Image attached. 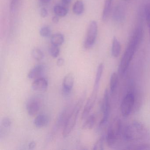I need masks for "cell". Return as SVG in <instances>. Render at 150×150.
Listing matches in <instances>:
<instances>
[{
  "mask_svg": "<svg viewBox=\"0 0 150 150\" xmlns=\"http://www.w3.org/2000/svg\"><path fill=\"white\" fill-rule=\"evenodd\" d=\"M143 36L142 28H137L134 31L120 61L118 67V73L120 76H123L127 71L133 56L142 42Z\"/></svg>",
  "mask_w": 150,
  "mask_h": 150,
  "instance_id": "1",
  "label": "cell"
},
{
  "mask_svg": "<svg viewBox=\"0 0 150 150\" xmlns=\"http://www.w3.org/2000/svg\"><path fill=\"white\" fill-rule=\"evenodd\" d=\"M148 132L144 125L139 121H134L127 125L123 132V137L129 142L139 141L147 138Z\"/></svg>",
  "mask_w": 150,
  "mask_h": 150,
  "instance_id": "2",
  "label": "cell"
},
{
  "mask_svg": "<svg viewBox=\"0 0 150 150\" xmlns=\"http://www.w3.org/2000/svg\"><path fill=\"white\" fill-rule=\"evenodd\" d=\"M85 95H83L75 104L74 108L69 114L64 126L62 135L64 138L68 137L71 133L77 122V117L84 102Z\"/></svg>",
  "mask_w": 150,
  "mask_h": 150,
  "instance_id": "3",
  "label": "cell"
},
{
  "mask_svg": "<svg viewBox=\"0 0 150 150\" xmlns=\"http://www.w3.org/2000/svg\"><path fill=\"white\" fill-rule=\"evenodd\" d=\"M121 122L120 119L116 118L110 125L106 137V142L109 146H115L121 133Z\"/></svg>",
  "mask_w": 150,
  "mask_h": 150,
  "instance_id": "4",
  "label": "cell"
},
{
  "mask_svg": "<svg viewBox=\"0 0 150 150\" xmlns=\"http://www.w3.org/2000/svg\"><path fill=\"white\" fill-rule=\"evenodd\" d=\"M135 102V96L134 93L129 91L124 97L120 107L121 114L123 117H128L130 115L134 107Z\"/></svg>",
  "mask_w": 150,
  "mask_h": 150,
  "instance_id": "5",
  "label": "cell"
},
{
  "mask_svg": "<svg viewBox=\"0 0 150 150\" xmlns=\"http://www.w3.org/2000/svg\"><path fill=\"white\" fill-rule=\"evenodd\" d=\"M97 23L95 21H92L88 25L86 36L84 42V47L86 49H90L94 45L97 38Z\"/></svg>",
  "mask_w": 150,
  "mask_h": 150,
  "instance_id": "6",
  "label": "cell"
},
{
  "mask_svg": "<svg viewBox=\"0 0 150 150\" xmlns=\"http://www.w3.org/2000/svg\"><path fill=\"white\" fill-rule=\"evenodd\" d=\"M110 103L109 92L108 89L105 90L102 103L103 117L99 123V127H102L107 124L110 114Z\"/></svg>",
  "mask_w": 150,
  "mask_h": 150,
  "instance_id": "7",
  "label": "cell"
},
{
  "mask_svg": "<svg viewBox=\"0 0 150 150\" xmlns=\"http://www.w3.org/2000/svg\"><path fill=\"white\" fill-rule=\"evenodd\" d=\"M98 91H99V88H93V92L88 100L83 110L82 116H81V119L82 120H84L87 117L90 111L93 108L97 99Z\"/></svg>",
  "mask_w": 150,
  "mask_h": 150,
  "instance_id": "8",
  "label": "cell"
},
{
  "mask_svg": "<svg viewBox=\"0 0 150 150\" xmlns=\"http://www.w3.org/2000/svg\"><path fill=\"white\" fill-rule=\"evenodd\" d=\"M74 78L73 74H68L65 76L63 82V91L65 95H68L71 92L74 84Z\"/></svg>",
  "mask_w": 150,
  "mask_h": 150,
  "instance_id": "9",
  "label": "cell"
},
{
  "mask_svg": "<svg viewBox=\"0 0 150 150\" xmlns=\"http://www.w3.org/2000/svg\"><path fill=\"white\" fill-rule=\"evenodd\" d=\"M48 87V80L42 77L35 79L32 85V89L38 92H44L47 89Z\"/></svg>",
  "mask_w": 150,
  "mask_h": 150,
  "instance_id": "10",
  "label": "cell"
},
{
  "mask_svg": "<svg viewBox=\"0 0 150 150\" xmlns=\"http://www.w3.org/2000/svg\"><path fill=\"white\" fill-rule=\"evenodd\" d=\"M68 115L69 114H68V109L67 108H65L64 109L62 110V112L60 113L58 117L52 132H53V134H52V135L51 137L56 134V132L59 130V128H61L63 125L64 126Z\"/></svg>",
  "mask_w": 150,
  "mask_h": 150,
  "instance_id": "11",
  "label": "cell"
},
{
  "mask_svg": "<svg viewBox=\"0 0 150 150\" xmlns=\"http://www.w3.org/2000/svg\"><path fill=\"white\" fill-rule=\"evenodd\" d=\"M40 108V103L36 99L30 100L27 104V110L28 114L31 116L36 115L39 111Z\"/></svg>",
  "mask_w": 150,
  "mask_h": 150,
  "instance_id": "12",
  "label": "cell"
},
{
  "mask_svg": "<svg viewBox=\"0 0 150 150\" xmlns=\"http://www.w3.org/2000/svg\"><path fill=\"white\" fill-rule=\"evenodd\" d=\"M44 67L42 65H36L30 71L28 74V78L30 79L35 80L42 77L44 72Z\"/></svg>",
  "mask_w": 150,
  "mask_h": 150,
  "instance_id": "13",
  "label": "cell"
},
{
  "mask_svg": "<svg viewBox=\"0 0 150 150\" xmlns=\"http://www.w3.org/2000/svg\"><path fill=\"white\" fill-rule=\"evenodd\" d=\"M50 122V118L48 116L44 114L38 115L34 121V124L38 128H43L48 125Z\"/></svg>",
  "mask_w": 150,
  "mask_h": 150,
  "instance_id": "14",
  "label": "cell"
},
{
  "mask_svg": "<svg viewBox=\"0 0 150 150\" xmlns=\"http://www.w3.org/2000/svg\"><path fill=\"white\" fill-rule=\"evenodd\" d=\"M125 15V9L123 6L121 5L117 6L114 11V20L117 22H121L124 20Z\"/></svg>",
  "mask_w": 150,
  "mask_h": 150,
  "instance_id": "15",
  "label": "cell"
},
{
  "mask_svg": "<svg viewBox=\"0 0 150 150\" xmlns=\"http://www.w3.org/2000/svg\"><path fill=\"white\" fill-rule=\"evenodd\" d=\"M121 51V45L119 40L117 38L114 37L112 41L111 47V54L114 57H119Z\"/></svg>",
  "mask_w": 150,
  "mask_h": 150,
  "instance_id": "16",
  "label": "cell"
},
{
  "mask_svg": "<svg viewBox=\"0 0 150 150\" xmlns=\"http://www.w3.org/2000/svg\"><path fill=\"white\" fill-rule=\"evenodd\" d=\"M112 1L113 0H105L102 17L103 21H106L109 17L112 7Z\"/></svg>",
  "mask_w": 150,
  "mask_h": 150,
  "instance_id": "17",
  "label": "cell"
},
{
  "mask_svg": "<svg viewBox=\"0 0 150 150\" xmlns=\"http://www.w3.org/2000/svg\"><path fill=\"white\" fill-rule=\"evenodd\" d=\"M96 121V117L94 114H91L87 117L86 120L85 121L82 125V128L83 129H91L93 127Z\"/></svg>",
  "mask_w": 150,
  "mask_h": 150,
  "instance_id": "18",
  "label": "cell"
},
{
  "mask_svg": "<svg viewBox=\"0 0 150 150\" xmlns=\"http://www.w3.org/2000/svg\"><path fill=\"white\" fill-rule=\"evenodd\" d=\"M64 42V37L61 33H56L52 36L51 42L52 45L59 46Z\"/></svg>",
  "mask_w": 150,
  "mask_h": 150,
  "instance_id": "19",
  "label": "cell"
},
{
  "mask_svg": "<svg viewBox=\"0 0 150 150\" xmlns=\"http://www.w3.org/2000/svg\"><path fill=\"white\" fill-rule=\"evenodd\" d=\"M118 84V75L116 73L114 72L110 76V93L113 94L116 89Z\"/></svg>",
  "mask_w": 150,
  "mask_h": 150,
  "instance_id": "20",
  "label": "cell"
},
{
  "mask_svg": "<svg viewBox=\"0 0 150 150\" xmlns=\"http://www.w3.org/2000/svg\"><path fill=\"white\" fill-rule=\"evenodd\" d=\"M73 11L75 14L78 15L82 14L84 11V5L83 1L81 0L77 1L74 5Z\"/></svg>",
  "mask_w": 150,
  "mask_h": 150,
  "instance_id": "21",
  "label": "cell"
},
{
  "mask_svg": "<svg viewBox=\"0 0 150 150\" xmlns=\"http://www.w3.org/2000/svg\"><path fill=\"white\" fill-rule=\"evenodd\" d=\"M126 149L130 150H150V144L147 143L132 144L128 146Z\"/></svg>",
  "mask_w": 150,
  "mask_h": 150,
  "instance_id": "22",
  "label": "cell"
},
{
  "mask_svg": "<svg viewBox=\"0 0 150 150\" xmlns=\"http://www.w3.org/2000/svg\"><path fill=\"white\" fill-rule=\"evenodd\" d=\"M53 10L56 15L59 17H64L68 13V9L62 6H55Z\"/></svg>",
  "mask_w": 150,
  "mask_h": 150,
  "instance_id": "23",
  "label": "cell"
},
{
  "mask_svg": "<svg viewBox=\"0 0 150 150\" xmlns=\"http://www.w3.org/2000/svg\"><path fill=\"white\" fill-rule=\"evenodd\" d=\"M103 69H104V65L103 64H100L98 68H97V71H96L95 80V85H97V86L100 85L102 76L103 73Z\"/></svg>",
  "mask_w": 150,
  "mask_h": 150,
  "instance_id": "24",
  "label": "cell"
},
{
  "mask_svg": "<svg viewBox=\"0 0 150 150\" xmlns=\"http://www.w3.org/2000/svg\"><path fill=\"white\" fill-rule=\"evenodd\" d=\"M32 57L35 60L40 61L44 58V54L42 51L38 48H35L32 50L31 52Z\"/></svg>",
  "mask_w": 150,
  "mask_h": 150,
  "instance_id": "25",
  "label": "cell"
},
{
  "mask_svg": "<svg viewBox=\"0 0 150 150\" xmlns=\"http://www.w3.org/2000/svg\"><path fill=\"white\" fill-rule=\"evenodd\" d=\"M58 47L59 46L52 45L50 47V49H49V52L52 57L56 58L59 55L60 50H59Z\"/></svg>",
  "mask_w": 150,
  "mask_h": 150,
  "instance_id": "26",
  "label": "cell"
},
{
  "mask_svg": "<svg viewBox=\"0 0 150 150\" xmlns=\"http://www.w3.org/2000/svg\"><path fill=\"white\" fill-rule=\"evenodd\" d=\"M39 33L43 37L48 38L50 36L51 30L50 28L48 26H44L40 29Z\"/></svg>",
  "mask_w": 150,
  "mask_h": 150,
  "instance_id": "27",
  "label": "cell"
},
{
  "mask_svg": "<svg viewBox=\"0 0 150 150\" xmlns=\"http://www.w3.org/2000/svg\"><path fill=\"white\" fill-rule=\"evenodd\" d=\"M104 138H100L93 146L94 150H103L104 149Z\"/></svg>",
  "mask_w": 150,
  "mask_h": 150,
  "instance_id": "28",
  "label": "cell"
},
{
  "mask_svg": "<svg viewBox=\"0 0 150 150\" xmlns=\"http://www.w3.org/2000/svg\"><path fill=\"white\" fill-rule=\"evenodd\" d=\"M146 18L149 30V37L150 38V6H147L145 8Z\"/></svg>",
  "mask_w": 150,
  "mask_h": 150,
  "instance_id": "29",
  "label": "cell"
},
{
  "mask_svg": "<svg viewBox=\"0 0 150 150\" xmlns=\"http://www.w3.org/2000/svg\"><path fill=\"white\" fill-rule=\"evenodd\" d=\"M1 125L5 128H8L11 126L12 124V122L10 118L7 117H4L2 119L1 122Z\"/></svg>",
  "mask_w": 150,
  "mask_h": 150,
  "instance_id": "30",
  "label": "cell"
},
{
  "mask_svg": "<svg viewBox=\"0 0 150 150\" xmlns=\"http://www.w3.org/2000/svg\"><path fill=\"white\" fill-rule=\"evenodd\" d=\"M40 14H41V16L43 18H45V17H47L48 16V12L47 9L45 8H42L41 12H40Z\"/></svg>",
  "mask_w": 150,
  "mask_h": 150,
  "instance_id": "31",
  "label": "cell"
},
{
  "mask_svg": "<svg viewBox=\"0 0 150 150\" xmlns=\"http://www.w3.org/2000/svg\"><path fill=\"white\" fill-rule=\"evenodd\" d=\"M64 59L60 58L57 61V65L58 67H61L64 64Z\"/></svg>",
  "mask_w": 150,
  "mask_h": 150,
  "instance_id": "32",
  "label": "cell"
},
{
  "mask_svg": "<svg viewBox=\"0 0 150 150\" xmlns=\"http://www.w3.org/2000/svg\"><path fill=\"white\" fill-rule=\"evenodd\" d=\"M59 16H57L56 15L55 16H53L52 19V22L54 23H58L59 21Z\"/></svg>",
  "mask_w": 150,
  "mask_h": 150,
  "instance_id": "33",
  "label": "cell"
},
{
  "mask_svg": "<svg viewBox=\"0 0 150 150\" xmlns=\"http://www.w3.org/2000/svg\"><path fill=\"white\" fill-rule=\"evenodd\" d=\"M36 144L35 141H32L29 144V149H33L36 147Z\"/></svg>",
  "mask_w": 150,
  "mask_h": 150,
  "instance_id": "34",
  "label": "cell"
},
{
  "mask_svg": "<svg viewBox=\"0 0 150 150\" xmlns=\"http://www.w3.org/2000/svg\"><path fill=\"white\" fill-rule=\"evenodd\" d=\"M71 1L72 0H62V3L64 5H68Z\"/></svg>",
  "mask_w": 150,
  "mask_h": 150,
  "instance_id": "35",
  "label": "cell"
},
{
  "mask_svg": "<svg viewBox=\"0 0 150 150\" xmlns=\"http://www.w3.org/2000/svg\"><path fill=\"white\" fill-rule=\"evenodd\" d=\"M41 1L43 3H49L51 0H41Z\"/></svg>",
  "mask_w": 150,
  "mask_h": 150,
  "instance_id": "36",
  "label": "cell"
}]
</instances>
